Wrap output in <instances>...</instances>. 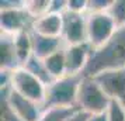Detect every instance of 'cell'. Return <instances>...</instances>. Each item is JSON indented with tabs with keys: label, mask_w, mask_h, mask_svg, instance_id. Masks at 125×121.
Wrapping results in <instances>:
<instances>
[{
	"label": "cell",
	"mask_w": 125,
	"mask_h": 121,
	"mask_svg": "<svg viewBox=\"0 0 125 121\" xmlns=\"http://www.w3.org/2000/svg\"><path fill=\"white\" fill-rule=\"evenodd\" d=\"M125 68V27H121L115 34L100 48L91 52L89 64L83 76L94 77L105 70H115Z\"/></svg>",
	"instance_id": "1"
},
{
	"label": "cell",
	"mask_w": 125,
	"mask_h": 121,
	"mask_svg": "<svg viewBox=\"0 0 125 121\" xmlns=\"http://www.w3.org/2000/svg\"><path fill=\"white\" fill-rule=\"evenodd\" d=\"M83 75H66L46 86L42 109H70L77 107V93Z\"/></svg>",
	"instance_id": "2"
},
{
	"label": "cell",
	"mask_w": 125,
	"mask_h": 121,
	"mask_svg": "<svg viewBox=\"0 0 125 121\" xmlns=\"http://www.w3.org/2000/svg\"><path fill=\"white\" fill-rule=\"evenodd\" d=\"M111 100L104 93L94 77L83 76L77 93V107L90 115L105 113Z\"/></svg>",
	"instance_id": "3"
},
{
	"label": "cell",
	"mask_w": 125,
	"mask_h": 121,
	"mask_svg": "<svg viewBox=\"0 0 125 121\" xmlns=\"http://www.w3.org/2000/svg\"><path fill=\"white\" fill-rule=\"evenodd\" d=\"M117 30L118 27L107 11L87 13V42L93 46V49L103 46Z\"/></svg>",
	"instance_id": "4"
},
{
	"label": "cell",
	"mask_w": 125,
	"mask_h": 121,
	"mask_svg": "<svg viewBox=\"0 0 125 121\" xmlns=\"http://www.w3.org/2000/svg\"><path fill=\"white\" fill-rule=\"evenodd\" d=\"M10 86L14 92L20 93L21 96L32 100L35 103L42 104L45 100L46 85H44L40 79H37L24 68H18L11 72Z\"/></svg>",
	"instance_id": "5"
},
{
	"label": "cell",
	"mask_w": 125,
	"mask_h": 121,
	"mask_svg": "<svg viewBox=\"0 0 125 121\" xmlns=\"http://www.w3.org/2000/svg\"><path fill=\"white\" fill-rule=\"evenodd\" d=\"M1 100H4L11 111L21 121H38L44 114L42 104L35 103L30 99L21 96L20 93L14 92L11 87L1 89Z\"/></svg>",
	"instance_id": "6"
},
{
	"label": "cell",
	"mask_w": 125,
	"mask_h": 121,
	"mask_svg": "<svg viewBox=\"0 0 125 121\" xmlns=\"http://www.w3.org/2000/svg\"><path fill=\"white\" fill-rule=\"evenodd\" d=\"M35 18L23 7L16 9H0V27L1 34L17 35L21 33L32 31Z\"/></svg>",
	"instance_id": "7"
},
{
	"label": "cell",
	"mask_w": 125,
	"mask_h": 121,
	"mask_svg": "<svg viewBox=\"0 0 125 121\" xmlns=\"http://www.w3.org/2000/svg\"><path fill=\"white\" fill-rule=\"evenodd\" d=\"M62 40L66 45L87 42V13H63Z\"/></svg>",
	"instance_id": "8"
},
{
	"label": "cell",
	"mask_w": 125,
	"mask_h": 121,
	"mask_svg": "<svg viewBox=\"0 0 125 121\" xmlns=\"http://www.w3.org/2000/svg\"><path fill=\"white\" fill-rule=\"evenodd\" d=\"M94 79L110 100L125 106V68L101 72L94 76Z\"/></svg>",
	"instance_id": "9"
},
{
	"label": "cell",
	"mask_w": 125,
	"mask_h": 121,
	"mask_svg": "<svg viewBox=\"0 0 125 121\" xmlns=\"http://www.w3.org/2000/svg\"><path fill=\"white\" fill-rule=\"evenodd\" d=\"M91 52H93V46L89 42L66 45L65 56H66L68 75H83L91 56Z\"/></svg>",
	"instance_id": "10"
},
{
	"label": "cell",
	"mask_w": 125,
	"mask_h": 121,
	"mask_svg": "<svg viewBox=\"0 0 125 121\" xmlns=\"http://www.w3.org/2000/svg\"><path fill=\"white\" fill-rule=\"evenodd\" d=\"M31 38H32L34 55L41 59L51 56L52 54L61 51L66 46L62 37H46V35H41L31 31Z\"/></svg>",
	"instance_id": "11"
},
{
	"label": "cell",
	"mask_w": 125,
	"mask_h": 121,
	"mask_svg": "<svg viewBox=\"0 0 125 121\" xmlns=\"http://www.w3.org/2000/svg\"><path fill=\"white\" fill-rule=\"evenodd\" d=\"M0 66H1V70H7V72H13V70L18 69V68H23L20 59H18L16 46H14L13 35L1 34V41H0Z\"/></svg>",
	"instance_id": "12"
},
{
	"label": "cell",
	"mask_w": 125,
	"mask_h": 121,
	"mask_svg": "<svg viewBox=\"0 0 125 121\" xmlns=\"http://www.w3.org/2000/svg\"><path fill=\"white\" fill-rule=\"evenodd\" d=\"M63 14H53L48 13L42 17L37 18L34 23L32 31L37 34L46 35V37H61L63 25Z\"/></svg>",
	"instance_id": "13"
},
{
	"label": "cell",
	"mask_w": 125,
	"mask_h": 121,
	"mask_svg": "<svg viewBox=\"0 0 125 121\" xmlns=\"http://www.w3.org/2000/svg\"><path fill=\"white\" fill-rule=\"evenodd\" d=\"M66 48V46H65ZM65 48L61 51L52 54L51 56L45 58V65L48 72L51 73V76L53 77V80L61 79L63 76L68 75V66H66V56H65Z\"/></svg>",
	"instance_id": "14"
},
{
	"label": "cell",
	"mask_w": 125,
	"mask_h": 121,
	"mask_svg": "<svg viewBox=\"0 0 125 121\" xmlns=\"http://www.w3.org/2000/svg\"><path fill=\"white\" fill-rule=\"evenodd\" d=\"M23 68L25 70H28L31 75H34L37 79H40L44 85H51L53 82V77L51 76V73L48 72L46 69V65H45V61L41 59V58L35 56V55H31L30 59L23 65Z\"/></svg>",
	"instance_id": "15"
},
{
	"label": "cell",
	"mask_w": 125,
	"mask_h": 121,
	"mask_svg": "<svg viewBox=\"0 0 125 121\" xmlns=\"http://www.w3.org/2000/svg\"><path fill=\"white\" fill-rule=\"evenodd\" d=\"M13 38H14V46H16V51H17L18 59H20L21 66H23V65L30 59V56L34 55L31 31L21 33V34H17V35H13Z\"/></svg>",
	"instance_id": "16"
},
{
	"label": "cell",
	"mask_w": 125,
	"mask_h": 121,
	"mask_svg": "<svg viewBox=\"0 0 125 121\" xmlns=\"http://www.w3.org/2000/svg\"><path fill=\"white\" fill-rule=\"evenodd\" d=\"M107 13L118 28L125 27V0H113Z\"/></svg>",
	"instance_id": "17"
},
{
	"label": "cell",
	"mask_w": 125,
	"mask_h": 121,
	"mask_svg": "<svg viewBox=\"0 0 125 121\" xmlns=\"http://www.w3.org/2000/svg\"><path fill=\"white\" fill-rule=\"evenodd\" d=\"M79 107H70V109H51L45 110L38 121H66L70 114H73Z\"/></svg>",
	"instance_id": "18"
},
{
	"label": "cell",
	"mask_w": 125,
	"mask_h": 121,
	"mask_svg": "<svg viewBox=\"0 0 125 121\" xmlns=\"http://www.w3.org/2000/svg\"><path fill=\"white\" fill-rule=\"evenodd\" d=\"M49 6H51V0H31L25 1V9L32 17L37 18L42 17L49 13Z\"/></svg>",
	"instance_id": "19"
},
{
	"label": "cell",
	"mask_w": 125,
	"mask_h": 121,
	"mask_svg": "<svg viewBox=\"0 0 125 121\" xmlns=\"http://www.w3.org/2000/svg\"><path fill=\"white\" fill-rule=\"evenodd\" d=\"M105 114H107V121H125V106L111 100Z\"/></svg>",
	"instance_id": "20"
},
{
	"label": "cell",
	"mask_w": 125,
	"mask_h": 121,
	"mask_svg": "<svg viewBox=\"0 0 125 121\" xmlns=\"http://www.w3.org/2000/svg\"><path fill=\"white\" fill-rule=\"evenodd\" d=\"M113 0H89L87 1V13H104L111 6Z\"/></svg>",
	"instance_id": "21"
},
{
	"label": "cell",
	"mask_w": 125,
	"mask_h": 121,
	"mask_svg": "<svg viewBox=\"0 0 125 121\" xmlns=\"http://www.w3.org/2000/svg\"><path fill=\"white\" fill-rule=\"evenodd\" d=\"M68 11L72 13H87V1L86 0H68Z\"/></svg>",
	"instance_id": "22"
},
{
	"label": "cell",
	"mask_w": 125,
	"mask_h": 121,
	"mask_svg": "<svg viewBox=\"0 0 125 121\" xmlns=\"http://www.w3.org/2000/svg\"><path fill=\"white\" fill-rule=\"evenodd\" d=\"M68 11V0H51L49 13L53 14H63Z\"/></svg>",
	"instance_id": "23"
},
{
	"label": "cell",
	"mask_w": 125,
	"mask_h": 121,
	"mask_svg": "<svg viewBox=\"0 0 125 121\" xmlns=\"http://www.w3.org/2000/svg\"><path fill=\"white\" fill-rule=\"evenodd\" d=\"M1 121H21L11 111V109L9 107V104L4 100H1Z\"/></svg>",
	"instance_id": "24"
},
{
	"label": "cell",
	"mask_w": 125,
	"mask_h": 121,
	"mask_svg": "<svg viewBox=\"0 0 125 121\" xmlns=\"http://www.w3.org/2000/svg\"><path fill=\"white\" fill-rule=\"evenodd\" d=\"M89 118H90V114H89V113H86L83 110L77 109L73 114L69 115L66 121H89Z\"/></svg>",
	"instance_id": "25"
},
{
	"label": "cell",
	"mask_w": 125,
	"mask_h": 121,
	"mask_svg": "<svg viewBox=\"0 0 125 121\" xmlns=\"http://www.w3.org/2000/svg\"><path fill=\"white\" fill-rule=\"evenodd\" d=\"M23 6H25V1H21V0H1L0 3V9H16Z\"/></svg>",
	"instance_id": "26"
},
{
	"label": "cell",
	"mask_w": 125,
	"mask_h": 121,
	"mask_svg": "<svg viewBox=\"0 0 125 121\" xmlns=\"http://www.w3.org/2000/svg\"><path fill=\"white\" fill-rule=\"evenodd\" d=\"M89 121H107V114H105V113H103V114L90 115Z\"/></svg>",
	"instance_id": "27"
}]
</instances>
